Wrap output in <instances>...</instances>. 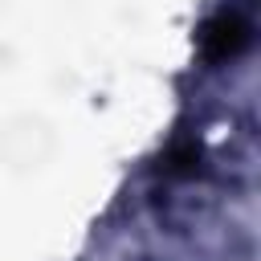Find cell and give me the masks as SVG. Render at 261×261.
I'll return each mask as SVG.
<instances>
[{
	"instance_id": "obj_2",
	"label": "cell",
	"mask_w": 261,
	"mask_h": 261,
	"mask_svg": "<svg viewBox=\"0 0 261 261\" xmlns=\"http://www.w3.org/2000/svg\"><path fill=\"white\" fill-rule=\"evenodd\" d=\"M200 159H204V151H200V143H192V139H184V143H175V147H167V155L159 159V171H163L167 179H184V175H196V171H200Z\"/></svg>"
},
{
	"instance_id": "obj_1",
	"label": "cell",
	"mask_w": 261,
	"mask_h": 261,
	"mask_svg": "<svg viewBox=\"0 0 261 261\" xmlns=\"http://www.w3.org/2000/svg\"><path fill=\"white\" fill-rule=\"evenodd\" d=\"M253 41V20L241 12V8H220L204 29H200V53L204 61L220 65V61H232L237 53H245Z\"/></svg>"
}]
</instances>
